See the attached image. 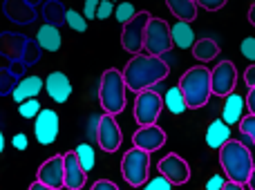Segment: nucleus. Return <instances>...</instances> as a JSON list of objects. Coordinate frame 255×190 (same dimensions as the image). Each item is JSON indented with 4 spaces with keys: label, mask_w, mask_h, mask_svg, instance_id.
I'll return each mask as SVG.
<instances>
[{
    "label": "nucleus",
    "mask_w": 255,
    "mask_h": 190,
    "mask_svg": "<svg viewBox=\"0 0 255 190\" xmlns=\"http://www.w3.org/2000/svg\"><path fill=\"white\" fill-rule=\"evenodd\" d=\"M99 2H101V0H85V4H83V16L88 18V20H94V18H97Z\"/></svg>",
    "instance_id": "f704fd0d"
},
{
    "label": "nucleus",
    "mask_w": 255,
    "mask_h": 190,
    "mask_svg": "<svg viewBox=\"0 0 255 190\" xmlns=\"http://www.w3.org/2000/svg\"><path fill=\"white\" fill-rule=\"evenodd\" d=\"M244 83H247L249 88H255V65H249L247 70H244Z\"/></svg>",
    "instance_id": "ea45409f"
},
{
    "label": "nucleus",
    "mask_w": 255,
    "mask_h": 190,
    "mask_svg": "<svg viewBox=\"0 0 255 190\" xmlns=\"http://www.w3.org/2000/svg\"><path fill=\"white\" fill-rule=\"evenodd\" d=\"M94 190H119V186H117L115 182H110V179H99V182L92 184Z\"/></svg>",
    "instance_id": "4c0bfd02"
},
{
    "label": "nucleus",
    "mask_w": 255,
    "mask_h": 190,
    "mask_svg": "<svg viewBox=\"0 0 255 190\" xmlns=\"http://www.w3.org/2000/svg\"><path fill=\"white\" fill-rule=\"evenodd\" d=\"M112 2H121V0H112Z\"/></svg>",
    "instance_id": "49530a36"
},
{
    "label": "nucleus",
    "mask_w": 255,
    "mask_h": 190,
    "mask_svg": "<svg viewBox=\"0 0 255 190\" xmlns=\"http://www.w3.org/2000/svg\"><path fill=\"white\" fill-rule=\"evenodd\" d=\"M240 132L244 134V137L249 139V141L255 146V114H249V116H242V121H240Z\"/></svg>",
    "instance_id": "c756f323"
},
{
    "label": "nucleus",
    "mask_w": 255,
    "mask_h": 190,
    "mask_svg": "<svg viewBox=\"0 0 255 190\" xmlns=\"http://www.w3.org/2000/svg\"><path fill=\"white\" fill-rule=\"evenodd\" d=\"M4 150V137H2V130H0V155H2Z\"/></svg>",
    "instance_id": "a18cd8bd"
},
{
    "label": "nucleus",
    "mask_w": 255,
    "mask_h": 190,
    "mask_svg": "<svg viewBox=\"0 0 255 190\" xmlns=\"http://www.w3.org/2000/svg\"><path fill=\"white\" fill-rule=\"evenodd\" d=\"M65 13H67V9L63 7L58 0H49V2H45V7H43V18L47 20V25H54V27L65 22Z\"/></svg>",
    "instance_id": "393cba45"
},
{
    "label": "nucleus",
    "mask_w": 255,
    "mask_h": 190,
    "mask_svg": "<svg viewBox=\"0 0 255 190\" xmlns=\"http://www.w3.org/2000/svg\"><path fill=\"white\" fill-rule=\"evenodd\" d=\"M157 170L172 184V186H181L190 179V166L186 159H181L177 152H170L166 155L161 161L157 164Z\"/></svg>",
    "instance_id": "ddd939ff"
},
{
    "label": "nucleus",
    "mask_w": 255,
    "mask_h": 190,
    "mask_svg": "<svg viewBox=\"0 0 255 190\" xmlns=\"http://www.w3.org/2000/svg\"><path fill=\"white\" fill-rule=\"evenodd\" d=\"M249 22L255 27V2L251 4V9H249Z\"/></svg>",
    "instance_id": "37998d69"
},
{
    "label": "nucleus",
    "mask_w": 255,
    "mask_h": 190,
    "mask_svg": "<svg viewBox=\"0 0 255 190\" xmlns=\"http://www.w3.org/2000/svg\"><path fill=\"white\" fill-rule=\"evenodd\" d=\"M36 43H38V47L45 49V52H58V49H61V43H63L58 27L47 25V22H45V25L38 29Z\"/></svg>",
    "instance_id": "412c9836"
},
{
    "label": "nucleus",
    "mask_w": 255,
    "mask_h": 190,
    "mask_svg": "<svg viewBox=\"0 0 255 190\" xmlns=\"http://www.w3.org/2000/svg\"><path fill=\"white\" fill-rule=\"evenodd\" d=\"M45 88V81L40 76H25L20 83H16V88L11 90V96L16 103H22L31 96H38Z\"/></svg>",
    "instance_id": "a211bd4d"
},
{
    "label": "nucleus",
    "mask_w": 255,
    "mask_h": 190,
    "mask_svg": "<svg viewBox=\"0 0 255 190\" xmlns=\"http://www.w3.org/2000/svg\"><path fill=\"white\" fill-rule=\"evenodd\" d=\"M97 143L103 152H117L121 148V143H124V132H121L115 114H108L106 112V114L99 119Z\"/></svg>",
    "instance_id": "1a4fd4ad"
},
{
    "label": "nucleus",
    "mask_w": 255,
    "mask_h": 190,
    "mask_svg": "<svg viewBox=\"0 0 255 190\" xmlns=\"http://www.w3.org/2000/svg\"><path fill=\"white\" fill-rule=\"evenodd\" d=\"M40 110H43V107H40L38 96H31V98H27V101L18 103V112H20L22 119H36V114H38Z\"/></svg>",
    "instance_id": "bb28decb"
},
{
    "label": "nucleus",
    "mask_w": 255,
    "mask_h": 190,
    "mask_svg": "<svg viewBox=\"0 0 255 190\" xmlns=\"http://www.w3.org/2000/svg\"><path fill=\"white\" fill-rule=\"evenodd\" d=\"M240 52H242V56L247 58V61L255 63V36H247V38L242 40V45H240Z\"/></svg>",
    "instance_id": "2f4dec72"
},
{
    "label": "nucleus",
    "mask_w": 255,
    "mask_h": 190,
    "mask_svg": "<svg viewBox=\"0 0 255 190\" xmlns=\"http://www.w3.org/2000/svg\"><path fill=\"white\" fill-rule=\"evenodd\" d=\"M195 2H197V0H195Z\"/></svg>",
    "instance_id": "de8ad7c7"
},
{
    "label": "nucleus",
    "mask_w": 255,
    "mask_h": 190,
    "mask_svg": "<svg viewBox=\"0 0 255 190\" xmlns=\"http://www.w3.org/2000/svg\"><path fill=\"white\" fill-rule=\"evenodd\" d=\"M224 184H226V175H213L206 182V188L208 190H224Z\"/></svg>",
    "instance_id": "c9c22d12"
},
{
    "label": "nucleus",
    "mask_w": 255,
    "mask_h": 190,
    "mask_svg": "<svg viewBox=\"0 0 255 190\" xmlns=\"http://www.w3.org/2000/svg\"><path fill=\"white\" fill-rule=\"evenodd\" d=\"M115 13V2L112 0H101L97 9V20H108Z\"/></svg>",
    "instance_id": "473e14b6"
},
{
    "label": "nucleus",
    "mask_w": 255,
    "mask_h": 190,
    "mask_svg": "<svg viewBox=\"0 0 255 190\" xmlns=\"http://www.w3.org/2000/svg\"><path fill=\"white\" fill-rule=\"evenodd\" d=\"M226 101H224V107H222V119L226 121L229 125H235L242 121L244 116V110H247V96H240L238 92H231L226 94Z\"/></svg>",
    "instance_id": "f3484780"
},
{
    "label": "nucleus",
    "mask_w": 255,
    "mask_h": 190,
    "mask_svg": "<svg viewBox=\"0 0 255 190\" xmlns=\"http://www.w3.org/2000/svg\"><path fill=\"white\" fill-rule=\"evenodd\" d=\"M170 36H172V45L179 49H190L195 45V29L190 27V22L186 20H177L170 27Z\"/></svg>",
    "instance_id": "aec40b11"
},
{
    "label": "nucleus",
    "mask_w": 255,
    "mask_h": 190,
    "mask_svg": "<svg viewBox=\"0 0 255 190\" xmlns=\"http://www.w3.org/2000/svg\"><path fill=\"white\" fill-rule=\"evenodd\" d=\"M134 13H136L134 4H132V2H126V0H121V2L115 7V18L121 22V25H126V22L130 20Z\"/></svg>",
    "instance_id": "c85d7f7f"
},
{
    "label": "nucleus",
    "mask_w": 255,
    "mask_h": 190,
    "mask_svg": "<svg viewBox=\"0 0 255 190\" xmlns=\"http://www.w3.org/2000/svg\"><path fill=\"white\" fill-rule=\"evenodd\" d=\"M179 88L184 92V98L188 103V110H199L208 105L213 96L211 90V70L206 65H195L186 70L179 79Z\"/></svg>",
    "instance_id": "7ed1b4c3"
},
{
    "label": "nucleus",
    "mask_w": 255,
    "mask_h": 190,
    "mask_svg": "<svg viewBox=\"0 0 255 190\" xmlns=\"http://www.w3.org/2000/svg\"><path fill=\"white\" fill-rule=\"evenodd\" d=\"M11 146L16 148V150H27V146H29V141H27V134H25V132H18V134H13V139H11Z\"/></svg>",
    "instance_id": "e433bc0d"
},
{
    "label": "nucleus",
    "mask_w": 255,
    "mask_h": 190,
    "mask_svg": "<svg viewBox=\"0 0 255 190\" xmlns=\"http://www.w3.org/2000/svg\"><path fill=\"white\" fill-rule=\"evenodd\" d=\"M238 85V67L233 61H222L211 70V90L215 96L224 98Z\"/></svg>",
    "instance_id": "9d476101"
},
{
    "label": "nucleus",
    "mask_w": 255,
    "mask_h": 190,
    "mask_svg": "<svg viewBox=\"0 0 255 190\" xmlns=\"http://www.w3.org/2000/svg\"><path fill=\"white\" fill-rule=\"evenodd\" d=\"M63 164H65V188L70 190H81L88 182V173L76 159V152L70 150L63 155Z\"/></svg>",
    "instance_id": "2eb2a0df"
},
{
    "label": "nucleus",
    "mask_w": 255,
    "mask_h": 190,
    "mask_svg": "<svg viewBox=\"0 0 255 190\" xmlns=\"http://www.w3.org/2000/svg\"><path fill=\"white\" fill-rule=\"evenodd\" d=\"M163 105H166V110L170 112V114H184V112L188 110V103H186L184 92H181L179 85L170 88L163 94Z\"/></svg>",
    "instance_id": "b1692460"
},
{
    "label": "nucleus",
    "mask_w": 255,
    "mask_h": 190,
    "mask_svg": "<svg viewBox=\"0 0 255 190\" xmlns=\"http://www.w3.org/2000/svg\"><path fill=\"white\" fill-rule=\"evenodd\" d=\"M29 188H31V190H47V188L43 186V184L38 182V179H36V182H31V186H29Z\"/></svg>",
    "instance_id": "c03bdc74"
},
{
    "label": "nucleus",
    "mask_w": 255,
    "mask_h": 190,
    "mask_svg": "<svg viewBox=\"0 0 255 190\" xmlns=\"http://www.w3.org/2000/svg\"><path fill=\"white\" fill-rule=\"evenodd\" d=\"M45 92L49 94V98L56 103H67L72 94V83L67 79V74L63 72H52V74L45 79Z\"/></svg>",
    "instance_id": "dca6fc26"
},
{
    "label": "nucleus",
    "mask_w": 255,
    "mask_h": 190,
    "mask_svg": "<svg viewBox=\"0 0 255 190\" xmlns=\"http://www.w3.org/2000/svg\"><path fill=\"white\" fill-rule=\"evenodd\" d=\"M172 45V36H170V25H168L163 18H154L150 16L148 25H145V36H143V52L152 54V56H163L170 49Z\"/></svg>",
    "instance_id": "423d86ee"
},
{
    "label": "nucleus",
    "mask_w": 255,
    "mask_h": 190,
    "mask_svg": "<svg viewBox=\"0 0 255 190\" xmlns=\"http://www.w3.org/2000/svg\"><path fill=\"white\" fill-rule=\"evenodd\" d=\"M143 186H145V190H170V188H172V184L168 182V179L163 177L161 173H159L157 177H152V179L148 177V182H145Z\"/></svg>",
    "instance_id": "7c9ffc66"
},
{
    "label": "nucleus",
    "mask_w": 255,
    "mask_h": 190,
    "mask_svg": "<svg viewBox=\"0 0 255 190\" xmlns=\"http://www.w3.org/2000/svg\"><path fill=\"white\" fill-rule=\"evenodd\" d=\"M161 110H163V96L159 92H154L152 88L143 90V92H136V98H134V121L139 125L157 123Z\"/></svg>",
    "instance_id": "0eeeda50"
},
{
    "label": "nucleus",
    "mask_w": 255,
    "mask_h": 190,
    "mask_svg": "<svg viewBox=\"0 0 255 190\" xmlns=\"http://www.w3.org/2000/svg\"><path fill=\"white\" fill-rule=\"evenodd\" d=\"M247 107L251 114H255V88H249V94H247Z\"/></svg>",
    "instance_id": "a19ab883"
},
{
    "label": "nucleus",
    "mask_w": 255,
    "mask_h": 190,
    "mask_svg": "<svg viewBox=\"0 0 255 190\" xmlns=\"http://www.w3.org/2000/svg\"><path fill=\"white\" fill-rule=\"evenodd\" d=\"M168 9L172 11V16L177 20H186V22H193L197 18L199 11V4L195 0H166Z\"/></svg>",
    "instance_id": "4be33fe9"
},
{
    "label": "nucleus",
    "mask_w": 255,
    "mask_h": 190,
    "mask_svg": "<svg viewBox=\"0 0 255 190\" xmlns=\"http://www.w3.org/2000/svg\"><path fill=\"white\" fill-rule=\"evenodd\" d=\"M247 186L255 190V166H253V170H251V175H249V182H247Z\"/></svg>",
    "instance_id": "79ce46f5"
},
{
    "label": "nucleus",
    "mask_w": 255,
    "mask_h": 190,
    "mask_svg": "<svg viewBox=\"0 0 255 190\" xmlns=\"http://www.w3.org/2000/svg\"><path fill=\"white\" fill-rule=\"evenodd\" d=\"M65 22H67V25H70L74 31H79V34L88 31V18H85L81 11H74V9H67V13H65Z\"/></svg>",
    "instance_id": "cd10ccee"
},
{
    "label": "nucleus",
    "mask_w": 255,
    "mask_h": 190,
    "mask_svg": "<svg viewBox=\"0 0 255 190\" xmlns=\"http://www.w3.org/2000/svg\"><path fill=\"white\" fill-rule=\"evenodd\" d=\"M229 139H231V125L226 123L224 119L213 121L206 128V146L213 148V150H220Z\"/></svg>",
    "instance_id": "6ab92c4d"
},
{
    "label": "nucleus",
    "mask_w": 255,
    "mask_h": 190,
    "mask_svg": "<svg viewBox=\"0 0 255 190\" xmlns=\"http://www.w3.org/2000/svg\"><path fill=\"white\" fill-rule=\"evenodd\" d=\"M253 2H255V0H253Z\"/></svg>",
    "instance_id": "09e8293b"
},
{
    "label": "nucleus",
    "mask_w": 255,
    "mask_h": 190,
    "mask_svg": "<svg viewBox=\"0 0 255 190\" xmlns=\"http://www.w3.org/2000/svg\"><path fill=\"white\" fill-rule=\"evenodd\" d=\"M74 152H76V159L83 166L85 173H92V168L97 166V152H94V148L90 146V143H79V146L74 148Z\"/></svg>",
    "instance_id": "a878e982"
},
{
    "label": "nucleus",
    "mask_w": 255,
    "mask_h": 190,
    "mask_svg": "<svg viewBox=\"0 0 255 190\" xmlns=\"http://www.w3.org/2000/svg\"><path fill=\"white\" fill-rule=\"evenodd\" d=\"M99 119H101V116H99V114H92V116H90V121H88V137H90V139H97Z\"/></svg>",
    "instance_id": "58836bf2"
},
{
    "label": "nucleus",
    "mask_w": 255,
    "mask_h": 190,
    "mask_svg": "<svg viewBox=\"0 0 255 190\" xmlns=\"http://www.w3.org/2000/svg\"><path fill=\"white\" fill-rule=\"evenodd\" d=\"M36 179L43 184L47 190H58L65 186V164H63V155H54L45 159L38 166Z\"/></svg>",
    "instance_id": "f8f14e48"
},
{
    "label": "nucleus",
    "mask_w": 255,
    "mask_h": 190,
    "mask_svg": "<svg viewBox=\"0 0 255 190\" xmlns=\"http://www.w3.org/2000/svg\"><path fill=\"white\" fill-rule=\"evenodd\" d=\"M126 79L121 70H110L103 72L101 81H99V103L108 114H121L126 110Z\"/></svg>",
    "instance_id": "20e7f679"
},
{
    "label": "nucleus",
    "mask_w": 255,
    "mask_h": 190,
    "mask_svg": "<svg viewBox=\"0 0 255 190\" xmlns=\"http://www.w3.org/2000/svg\"><path fill=\"white\" fill-rule=\"evenodd\" d=\"M166 141H168L166 132H163V128H159L157 123L139 125V130L132 134V146L141 148V150H145V152H157V150H161Z\"/></svg>",
    "instance_id": "4468645a"
},
{
    "label": "nucleus",
    "mask_w": 255,
    "mask_h": 190,
    "mask_svg": "<svg viewBox=\"0 0 255 190\" xmlns=\"http://www.w3.org/2000/svg\"><path fill=\"white\" fill-rule=\"evenodd\" d=\"M220 166L222 173L226 175V179H233V182L247 186L249 175L253 170V155L242 141L238 139H229L224 146L220 148Z\"/></svg>",
    "instance_id": "f03ea898"
},
{
    "label": "nucleus",
    "mask_w": 255,
    "mask_h": 190,
    "mask_svg": "<svg viewBox=\"0 0 255 190\" xmlns=\"http://www.w3.org/2000/svg\"><path fill=\"white\" fill-rule=\"evenodd\" d=\"M58 132H61V121H58V114L49 107H43V110L36 114L34 121V137L40 146H52L56 141Z\"/></svg>",
    "instance_id": "9b49d317"
},
{
    "label": "nucleus",
    "mask_w": 255,
    "mask_h": 190,
    "mask_svg": "<svg viewBox=\"0 0 255 190\" xmlns=\"http://www.w3.org/2000/svg\"><path fill=\"white\" fill-rule=\"evenodd\" d=\"M168 74H170V65L161 56H152V54L143 52L134 54L124 70L126 88L130 92H143L148 88H154L163 79H168Z\"/></svg>",
    "instance_id": "f257e3e1"
},
{
    "label": "nucleus",
    "mask_w": 255,
    "mask_h": 190,
    "mask_svg": "<svg viewBox=\"0 0 255 190\" xmlns=\"http://www.w3.org/2000/svg\"><path fill=\"white\" fill-rule=\"evenodd\" d=\"M121 175L132 188L143 186L150 177V152L132 146L121 159Z\"/></svg>",
    "instance_id": "39448f33"
},
{
    "label": "nucleus",
    "mask_w": 255,
    "mask_h": 190,
    "mask_svg": "<svg viewBox=\"0 0 255 190\" xmlns=\"http://www.w3.org/2000/svg\"><path fill=\"white\" fill-rule=\"evenodd\" d=\"M226 2H229V0H197V4L202 9H206V11H220Z\"/></svg>",
    "instance_id": "72a5a7b5"
},
{
    "label": "nucleus",
    "mask_w": 255,
    "mask_h": 190,
    "mask_svg": "<svg viewBox=\"0 0 255 190\" xmlns=\"http://www.w3.org/2000/svg\"><path fill=\"white\" fill-rule=\"evenodd\" d=\"M193 56L197 58L199 63H211V61H215L217 58V54L222 52V47L215 43L213 38H199V40H195V45L193 47Z\"/></svg>",
    "instance_id": "5701e85b"
},
{
    "label": "nucleus",
    "mask_w": 255,
    "mask_h": 190,
    "mask_svg": "<svg viewBox=\"0 0 255 190\" xmlns=\"http://www.w3.org/2000/svg\"><path fill=\"white\" fill-rule=\"evenodd\" d=\"M148 20H150L148 11H136L124 25V31H121V47H124L128 54H132V56L143 52V36H145V25H148Z\"/></svg>",
    "instance_id": "6e6552de"
}]
</instances>
